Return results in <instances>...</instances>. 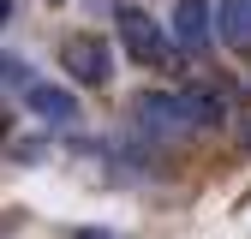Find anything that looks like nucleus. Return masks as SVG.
<instances>
[{
	"instance_id": "nucleus-1",
	"label": "nucleus",
	"mask_w": 251,
	"mask_h": 239,
	"mask_svg": "<svg viewBox=\"0 0 251 239\" xmlns=\"http://www.w3.org/2000/svg\"><path fill=\"white\" fill-rule=\"evenodd\" d=\"M114 30H120V48L138 60V66H162V60L174 54V42H168V30L155 24L144 6H120V18H114Z\"/></svg>"
},
{
	"instance_id": "nucleus-2",
	"label": "nucleus",
	"mask_w": 251,
	"mask_h": 239,
	"mask_svg": "<svg viewBox=\"0 0 251 239\" xmlns=\"http://www.w3.org/2000/svg\"><path fill=\"white\" fill-rule=\"evenodd\" d=\"M132 126L150 132V138H185L192 120H185L179 90H150V96H138V108H132Z\"/></svg>"
},
{
	"instance_id": "nucleus-3",
	"label": "nucleus",
	"mask_w": 251,
	"mask_h": 239,
	"mask_svg": "<svg viewBox=\"0 0 251 239\" xmlns=\"http://www.w3.org/2000/svg\"><path fill=\"white\" fill-rule=\"evenodd\" d=\"M60 66H66V78H78V84H108V72H114V54H108V42L102 36H66L60 42Z\"/></svg>"
},
{
	"instance_id": "nucleus-4",
	"label": "nucleus",
	"mask_w": 251,
	"mask_h": 239,
	"mask_svg": "<svg viewBox=\"0 0 251 239\" xmlns=\"http://www.w3.org/2000/svg\"><path fill=\"white\" fill-rule=\"evenodd\" d=\"M168 42L179 54H203L215 42V18H209V0H174V30Z\"/></svg>"
},
{
	"instance_id": "nucleus-5",
	"label": "nucleus",
	"mask_w": 251,
	"mask_h": 239,
	"mask_svg": "<svg viewBox=\"0 0 251 239\" xmlns=\"http://www.w3.org/2000/svg\"><path fill=\"white\" fill-rule=\"evenodd\" d=\"M18 96H24V108L36 114V120H54V126H66V120L78 114V96H72V90H60V84H36V78H30Z\"/></svg>"
},
{
	"instance_id": "nucleus-6",
	"label": "nucleus",
	"mask_w": 251,
	"mask_h": 239,
	"mask_svg": "<svg viewBox=\"0 0 251 239\" xmlns=\"http://www.w3.org/2000/svg\"><path fill=\"white\" fill-rule=\"evenodd\" d=\"M209 18H215V36L227 48H251V0H215Z\"/></svg>"
},
{
	"instance_id": "nucleus-7",
	"label": "nucleus",
	"mask_w": 251,
	"mask_h": 239,
	"mask_svg": "<svg viewBox=\"0 0 251 239\" xmlns=\"http://www.w3.org/2000/svg\"><path fill=\"white\" fill-rule=\"evenodd\" d=\"M179 102H185V120H192V132H209V126H222L227 120V108H222V96L215 90H179Z\"/></svg>"
},
{
	"instance_id": "nucleus-8",
	"label": "nucleus",
	"mask_w": 251,
	"mask_h": 239,
	"mask_svg": "<svg viewBox=\"0 0 251 239\" xmlns=\"http://www.w3.org/2000/svg\"><path fill=\"white\" fill-rule=\"evenodd\" d=\"M24 84H30V66L18 54H0V96H18Z\"/></svg>"
},
{
	"instance_id": "nucleus-9",
	"label": "nucleus",
	"mask_w": 251,
	"mask_h": 239,
	"mask_svg": "<svg viewBox=\"0 0 251 239\" xmlns=\"http://www.w3.org/2000/svg\"><path fill=\"white\" fill-rule=\"evenodd\" d=\"M239 143H245V149H251V120H245V126H239Z\"/></svg>"
},
{
	"instance_id": "nucleus-10",
	"label": "nucleus",
	"mask_w": 251,
	"mask_h": 239,
	"mask_svg": "<svg viewBox=\"0 0 251 239\" xmlns=\"http://www.w3.org/2000/svg\"><path fill=\"white\" fill-rule=\"evenodd\" d=\"M6 18H12V0H0V24H6Z\"/></svg>"
}]
</instances>
